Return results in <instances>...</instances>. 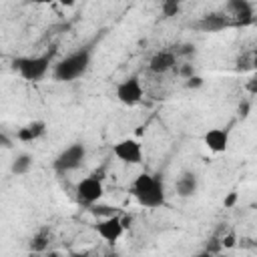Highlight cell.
<instances>
[{
	"mask_svg": "<svg viewBox=\"0 0 257 257\" xmlns=\"http://www.w3.org/2000/svg\"><path fill=\"white\" fill-rule=\"evenodd\" d=\"M102 195H104L102 177H98L96 173H90L76 185V199H78V203H82L86 207L96 205L102 199Z\"/></svg>",
	"mask_w": 257,
	"mask_h": 257,
	"instance_id": "cell-5",
	"label": "cell"
},
{
	"mask_svg": "<svg viewBox=\"0 0 257 257\" xmlns=\"http://www.w3.org/2000/svg\"><path fill=\"white\" fill-rule=\"evenodd\" d=\"M114 94H116V100L122 102L124 106H135L143 100L145 96V88L141 84V78L139 74H131L126 76L124 80H120L114 88Z\"/></svg>",
	"mask_w": 257,
	"mask_h": 257,
	"instance_id": "cell-6",
	"label": "cell"
},
{
	"mask_svg": "<svg viewBox=\"0 0 257 257\" xmlns=\"http://www.w3.org/2000/svg\"><path fill=\"white\" fill-rule=\"evenodd\" d=\"M229 141H231V133L229 128H223V126H215V128H209L205 135H203V143L205 147L219 155V153H225L229 149Z\"/></svg>",
	"mask_w": 257,
	"mask_h": 257,
	"instance_id": "cell-11",
	"label": "cell"
},
{
	"mask_svg": "<svg viewBox=\"0 0 257 257\" xmlns=\"http://www.w3.org/2000/svg\"><path fill=\"white\" fill-rule=\"evenodd\" d=\"M46 257H60V253H58V251H48Z\"/></svg>",
	"mask_w": 257,
	"mask_h": 257,
	"instance_id": "cell-29",
	"label": "cell"
},
{
	"mask_svg": "<svg viewBox=\"0 0 257 257\" xmlns=\"http://www.w3.org/2000/svg\"><path fill=\"white\" fill-rule=\"evenodd\" d=\"M179 12H181V2H177V0H165L161 4V16L163 18H173Z\"/></svg>",
	"mask_w": 257,
	"mask_h": 257,
	"instance_id": "cell-17",
	"label": "cell"
},
{
	"mask_svg": "<svg viewBox=\"0 0 257 257\" xmlns=\"http://www.w3.org/2000/svg\"><path fill=\"white\" fill-rule=\"evenodd\" d=\"M175 52H177V56H191V54H195V44H181Z\"/></svg>",
	"mask_w": 257,
	"mask_h": 257,
	"instance_id": "cell-21",
	"label": "cell"
},
{
	"mask_svg": "<svg viewBox=\"0 0 257 257\" xmlns=\"http://www.w3.org/2000/svg\"><path fill=\"white\" fill-rule=\"evenodd\" d=\"M193 257H217L215 253H209V251H201V253H197V255H193Z\"/></svg>",
	"mask_w": 257,
	"mask_h": 257,
	"instance_id": "cell-28",
	"label": "cell"
},
{
	"mask_svg": "<svg viewBox=\"0 0 257 257\" xmlns=\"http://www.w3.org/2000/svg\"><path fill=\"white\" fill-rule=\"evenodd\" d=\"M112 155L126 163V165H141L143 163V147L135 139H122L112 147Z\"/></svg>",
	"mask_w": 257,
	"mask_h": 257,
	"instance_id": "cell-9",
	"label": "cell"
},
{
	"mask_svg": "<svg viewBox=\"0 0 257 257\" xmlns=\"http://www.w3.org/2000/svg\"><path fill=\"white\" fill-rule=\"evenodd\" d=\"M131 195L145 209H159L167 205V193L163 179L151 173H141L131 183Z\"/></svg>",
	"mask_w": 257,
	"mask_h": 257,
	"instance_id": "cell-1",
	"label": "cell"
},
{
	"mask_svg": "<svg viewBox=\"0 0 257 257\" xmlns=\"http://www.w3.org/2000/svg\"><path fill=\"white\" fill-rule=\"evenodd\" d=\"M225 14L233 20V26H247L255 20V8L249 0H229L225 4Z\"/></svg>",
	"mask_w": 257,
	"mask_h": 257,
	"instance_id": "cell-8",
	"label": "cell"
},
{
	"mask_svg": "<svg viewBox=\"0 0 257 257\" xmlns=\"http://www.w3.org/2000/svg\"><path fill=\"white\" fill-rule=\"evenodd\" d=\"M251 64H253V70L257 72V48L251 50Z\"/></svg>",
	"mask_w": 257,
	"mask_h": 257,
	"instance_id": "cell-25",
	"label": "cell"
},
{
	"mask_svg": "<svg viewBox=\"0 0 257 257\" xmlns=\"http://www.w3.org/2000/svg\"><path fill=\"white\" fill-rule=\"evenodd\" d=\"M175 191L181 199H189L195 197L199 191V177L193 171H183L179 175V179L175 181Z\"/></svg>",
	"mask_w": 257,
	"mask_h": 257,
	"instance_id": "cell-13",
	"label": "cell"
},
{
	"mask_svg": "<svg viewBox=\"0 0 257 257\" xmlns=\"http://www.w3.org/2000/svg\"><path fill=\"white\" fill-rule=\"evenodd\" d=\"M245 88H247V92L249 94H253V96H257V72L245 82Z\"/></svg>",
	"mask_w": 257,
	"mask_h": 257,
	"instance_id": "cell-22",
	"label": "cell"
},
{
	"mask_svg": "<svg viewBox=\"0 0 257 257\" xmlns=\"http://www.w3.org/2000/svg\"><path fill=\"white\" fill-rule=\"evenodd\" d=\"M90 62H92V48L82 46L66 54L52 66V78L58 82H72L86 74V70L90 68Z\"/></svg>",
	"mask_w": 257,
	"mask_h": 257,
	"instance_id": "cell-2",
	"label": "cell"
},
{
	"mask_svg": "<svg viewBox=\"0 0 257 257\" xmlns=\"http://www.w3.org/2000/svg\"><path fill=\"white\" fill-rule=\"evenodd\" d=\"M50 239H52V231H50L48 227H40V229L32 235V239H30L28 247H30V251L42 253V251H46V247H48Z\"/></svg>",
	"mask_w": 257,
	"mask_h": 257,
	"instance_id": "cell-16",
	"label": "cell"
},
{
	"mask_svg": "<svg viewBox=\"0 0 257 257\" xmlns=\"http://www.w3.org/2000/svg\"><path fill=\"white\" fill-rule=\"evenodd\" d=\"M14 70L28 82H38L46 76L50 66V54H38V56H20L12 62Z\"/></svg>",
	"mask_w": 257,
	"mask_h": 257,
	"instance_id": "cell-3",
	"label": "cell"
},
{
	"mask_svg": "<svg viewBox=\"0 0 257 257\" xmlns=\"http://www.w3.org/2000/svg\"><path fill=\"white\" fill-rule=\"evenodd\" d=\"M221 245H223V247H233V245H235V239H233V235L225 237V239L221 241Z\"/></svg>",
	"mask_w": 257,
	"mask_h": 257,
	"instance_id": "cell-24",
	"label": "cell"
},
{
	"mask_svg": "<svg viewBox=\"0 0 257 257\" xmlns=\"http://www.w3.org/2000/svg\"><path fill=\"white\" fill-rule=\"evenodd\" d=\"M175 70H177V72H179V74H181V76H183L185 80H187V78H191V76L195 74V70H193V64H189V62H185V64L177 66Z\"/></svg>",
	"mask_w": 257,
	"mask_h": 257,
	"instance_id": "cell-19",
	"label": "cell"
},
{
	"mask_svg": "<svg viewBox=\"0 0 257 257\" xmlns=\"http://www.w3.org/2000/svg\"><path fill=\"white\" fill-rule=\"evenodd\" d=\"M177 52L175 50H159L149 60V70L153 74H167L177 68Z\"/></svg>",
	"mask_w": 257,
	"mask_h": 257,
	"instance_id": "cell-12",
	"label": "cell"
},
{
	"mask_svg": "<svg viewBox=\"0 0 257 257\" xmlns=\"http://www.w3.org/2000/svg\"><path fill=\"white\" fill-rule=\"evenodd\" d=\"M46 126H48V124H46V120H42V118H38V120H30V122H26L24 126L18 128L16 139H18L20 143H32V141H38L40 137H44Z\"/></svg>",
	"mask_w": 257,
	"mask_h": 257,
	"instance_id": "cell-14",
	"label": "cell"
},
{
	"mask_svg": "<svg viewBox=\"0 0 257 257\" xmlns=\"http://www.w3.org/2000/svg\"><path fill=\"white\" fill-rule=\"evenodd\" d=\"M124 229H126V227H124L120 215H108V217L96 221V225H94L96 235H98L102 241H106V243H116V241L122 237Z\"/></svg>",
	"mask_w": 257,
	"mask_h": 257,
	"instance_id": "cell-7",
	"label": "cell"
},
{
	"mask_svg": "<svg viewBox=\"0 0 257 257\" xmlns=\"http://www.w3.org/2000/svg\"><path fill=\"white\" fill-rule=\"evenodd\" d=\"M34 167V157L30 153H20L12 159L10 163V173L12 175H26L30 173V169Z\"/></svg>",
	"mask_w": 257,
	"mask_h": 257,
	"instance_id": "cell-15",
	"label": "cell"
},
{
	"mask_svg": "<svg viewBox=\"0 0 257 257\" xmlns=\"http://www.w3.org/2000/svg\"><path fill=\"white\" fill-rule=\"evenodd\" d=\"M104 257H108V255H104Z\"/></svg>",
	"mask_w": 257,
	"mask_h": 257,
	"instance_id": "cell-30",
	"label": "cell"
},
{
	"mask_svg": "<svg viewBox=\"0 0 257 257\" xmlns=\"http://www.w3.org/2000/svg\"><path fill=\"white\" fill-rule=\"evenodd\" d=\"M68 257H92L90 253H86V251H72Z\"/></svg>",
	"mask_w": 257,
	"mask_h": 257,
	"instance_id": "cell-26",
	"label": "cell"
},
{
	"mask_svg": "<svg viewBox=\"0 0 257 257\" xmlns=\"http://www.w3.org/2000/svg\"><path fill=\"white\" fill-rule=\"evenodd\" d=\"M235 199H237V195H235V193H231V195L225 199V207H231V205L235 203Z\"/></svg>",
	"mask_w": 257,
	"mask_h": 257,
	"instance_id": "cell-27",
	"label": "cell"
},
{
	"mask_svg": "<svg viewBox=\"0 0 257 257\" xmlns=\"http://www.w3.org/2000/svg\"><path fill=\"white\" fill-rule=\"evenodd\" d=\"M205 84V78L203 76H199V74H193L191 78H187L185 80V86L187 88H191V90H197V88H201Z\"/></svg>",
	"mask_w": 257,
	"mask_h": 257,
	"instance_id": "cell-18",
	"label": "cell"
},
{
	"mask_svg": "<svg viewBox=\"0 0 257 257\" xmlns=\"http://www.w3.org/2000/svg\"><path fill=\"white\" fill-rule=\"evenodd\" d=\"M191 26L199 32H221L225 28H231L233 20L225 12H209V14L201 16L199 20H195Z\"/></svg>",
	"mask_w": 257,
	"mask_h": 257,
	"instance_id": "cell-10",
	"label": "cell"
},
{
	"mask_svg": "<svg viewBox=\"0 0 257 257\" xmlns=\"http://www.w3.org/2000/svg\"><path fill=\"white\" fill-rule=\"evenodd\" d=\"M247 68H253V64H251V52L237 58V70H247Z\"/></svg>",
	"mask_w": 257,
	"mask_h": 257,
	"instance_id": "cell-20",
	"label": "cell"
},
{
	"mask_svg": "<svg viewBox=\"0 0 257 257\" xmlns=\"http://www.w3.org/2000/svg\"><path fill=\"white\" fill-rule=\"evenodd\" d=\"M0 145H2L4 149H10V147H12V141L8 139V135H6V133H0Z\"/></svg>",
	"mask_w": 257,
	"mask_h": 257,
	"instance_id": "cell-23",
	"label": "cell"
},
{
	"mask_svg": "<svg viewBox=\"0 0 257 257\" xmlns=\"http://www.w3.org/2000/svg\"><path fill=\"white\" fill-rule=\"evenodd\" d=\"M84 159H86V147H84V143H72V145H68L66 149H62L54 157L52 169L56 173H60V175L72 173V171H76V169L82 167Z\"/></svg>",
	"mask_w": 257,
	"mask_h": 257,
	"instance_id": "cell-4",
	"label": "cell"
}]
</instances>
